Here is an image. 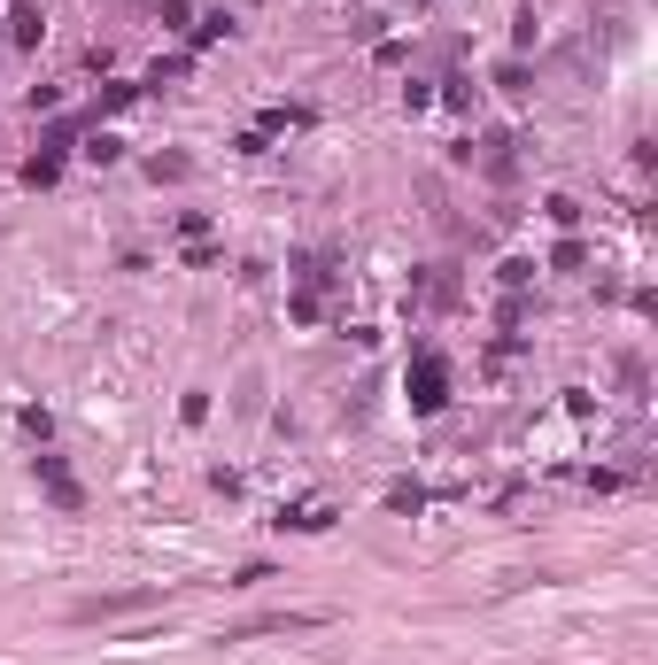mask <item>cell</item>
Segmentation results:
<instances>
[{
    "label": "cell",
    "mask_w": 658,
    "mask_h": 665,
    "mask_svg": "<svg viewBox=\"0 0 658 665\" xmlns=\"http://www.w3.org/2000/svg\"><path fill=\"white\" fill-rule=\"evenodd\" d=\"M411 403H419V410H442V403H449V372H442V356H419V372H411Z\"/></svg>",
    "instance_id": "cell-4"
},
{
    "label": "cell",
    "mask_w": 658,
    "mask_h": 665,
    "mask_svg": "<svg viewBox=\"0 0 658 665\" xmlns=\"http://www.w3.org/2000/svg\"><path fill=\"white\" fill-rule=\"evenodd\" d=\"M55 178H62V147H47V155L24 163V186H55Z\"/></svg>",
    "instance_id": "cell-6"
},
{
    "label": "cell",
    "mask_w": 658,
    "mask_h": 665,
    "mask_svg": "<svg viewBox=\"0 0 658 665\" xmlns=\"http://www.w3.org/2000/svg\"><path fill=\"white\" fill-rule=\"evenodd\" d=\"M31 472H39V488L55 495V511H86V495H78V480L62 472V457H31Z\"/></svg>",
    "instance_id": "cell-3"
},
{
    "label": "cell",
    "mask_w": 658,
    "mask_h": 665,
    "mask_svg": "<svg viewBox=\"0 0 658 665\" xmlns=\"http://www.w3.org/2000/svg\"><path fill=\"white\" fill-rule=\"evenodd\" d=\"M310 627H326V611H264V619H240V627H225V642H256V635H310Z\"/></svg>",
    "instance_id": "cell-2"
},
{
    "label": "cell",
    "mask_w": 658,
    "mask_h": 665,
    "mask_svg": "<svg viewBox=\"0 0 658 665\" xmlns=\"http://www.w3.org/2000/svg\"><path fill=\"white\" fill-rule=\"evenodd\" d=\"M419 503H426L419 480H395V488H388V511H419Z\"/></svg>",
    "instance_id": "cell-7"
},
{
    "label": "cell",
    "mask_w": 658,
    "mask_h": 665,
    "mask_svg": "<svg viewBox=\"0 0 658 665\" xmlns=\"http://www.w3.org/2000/svg\"><path fill=\"white\" fill-rule=\"evenodd\" d=\"M163 604V588H117V596H78L70 619L78 627H101V619H132V611H155Z\"/></svg>",
    "instance_id": "cell-1"
},
{
    "label": "cell",
    "mask_w": 658,
    "mask_h": 665,
    "mask_svg": "<svg viewBox=\"0 0 658 665\" xmlns=\"http://www.w3.org/2000/svg\"><path fill=\"white\" fill-rule=\"evenodd\" d=\"M279 526H295V534H326L333 511H326V503H287V511H279Z\"/></svg>",
    "instance_id": "cell-5"
}]
</instances>
